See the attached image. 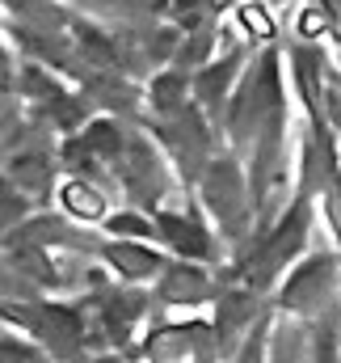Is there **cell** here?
<instances>
[{
	"mask_svg": "<svg viewBox=\"0 0 341 363\" xmlns=\"http://www.w3.org/2000/svg\"><path fill=\"white\" fill-rule=\"evenodd\" d=\"M114 262H122L127 271H152V254H139V250H127V245L114 250Z\"/></svg>",
	"mask_w": 341,
	"mask_h": 363,
	"instance_id": "cell-2",
	"label": "cell"
},
{
	"mask_svg": "<svg viewBox=\"0 0 341 363\" xmlns=\"http://www.w3.org/2000/svg\"><path fill=\"white\" fill-rule=\"evenodd\" d=\"M245 26H253L261 38H270V34H274V26H270V21H265V17L257 13V9H245Z\"/></svg>",
	"mask_w": 341,
	"mask_h": 363,
	"instance_id": "cell-3",
	"label": "cell"
},
{
	"mask_svg": "<svg viewBox=\"0 0 341 363\" xmlns=\"http://www.w3.org/2000/svg\"><path fill=\"white\" fill-rule=\"evenodd\" d=\"M64 203H68L76 216H88V220H93V216H101V199H97L88 186H81V182H72V186L64 190Z\"/></svg>",
	"mask_w": 341,
	"mask_h": 363,
	"instance_id": "cell-1",
	"label": "cell"
}]
</instances>
